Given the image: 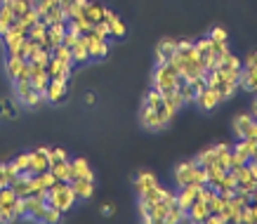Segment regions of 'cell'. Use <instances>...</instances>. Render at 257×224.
Returning <instances> with one entry per match:
<instances>
[{"mask_svg": "<svg viewBox=\"0 0 257 224\" xmlns=\"http://www.w3.org/2000/svg\"><path fill=\"white\" fill-rule=\"evenodd\" d=\"M12 165L17 168V172L22 175V172H26L29 168H31V154H22V156H17L15 161H12Z\"/></svg>", "mask_w": 257, "mask_h": 224, "instance_id": "42", "label": "cell"}, {"mask_svg": "<svg viewBox=\"0 0 257 224\" xmlns=\"http://www.w3.org/2000/svg\"><path fill=\"white\" fill-rule=\"evenodd\" d=\"M26 215V203H24L22 196H17V201L12 203V222H19Z\"/></svg>", "mask_w": 257, "mask_h": 224, "instance_id": "40", "label": "cell"}, {"mask_svg": "<svg viewBox=\"0 0 257 224\" xmlns=\"http://www.w3.org/2000/svg\"><path fill=\"white\" fill-rule=\"evenodd\" d=\"M248 170H250V177L257 182V163L255 161H248Z\"/></svg>", "mask_w": 257, "mask_h": 224, "instance_id": "56", "label": "cell"}, {"mask_svg": "<svg viewBox=\"0 0 257 224\" xmlns=\"http://www.w3.org/2000/svg\"><path fill=\"white\" fill-rule=\"evenodd\" d=\"M31 90H33L31 80H22V78H19V80H15V92H17V97H19V99H22L24 94H29Z\"/></svg>", "mask_w": 257, "mask_h": 224, "instance_id": "44", "label": "cell"}, {"mask_svg": "<svg viewBox=\"0 0 257 224\" xmlns=\"http://www.w3.org/2000/svg\"><path fill=\"white\" fill-rule=\"evenodd\" d=\"M217 149V165L222 170H231V147L229 144H215Z\"/></svg>", "mask_w": 257, "mask_h": 224, "instance_id": "24", "label": "cell"}, {"mask_svg": "<svg viewBox=\"0 0 257 224\" xmlns=\"http://www.w3.org/2000/svg\"><path fill=\"white\" fill-rule=\"evenodd\" d=\"M40 22H45L47 26H50V24H59V22H69V19H66V17H64V12H62V8H59V5H57V8H52V10H47L45 15L40 17Z\"/></svg>", "mask_w": 257, "mask_h": 224, "instance_id": "33", "label": "cell"}, {"mask_svg": "<svg viewBox=\"0 0 257 224\" xmlns=\"http://www.w3.org/2000/svg\"><path fill=\"white\" fill-rule=\"evenodd\" d=\"M62 210L55 208V205H47L45 208V215H43V222L45 224H57V222H62Z\"/></svg>", "mask_w": 257, "mask_h": 224, "instance_id": "39", "label": "cell"}, {"mask_svg": "<svg viewBox=\"0 0 257 224\" xmlns=\"http://www.w3.org/2000/svg\"><path fill=\"white\" fill-rule=\"evenodd\" d=\"M19 101H22L26 108H36V106H40V104L45 101V94H40V92H36V90H31L29 94H24Z\"/></svg>", "mask_w": 257, "mask_h": 224, "instance_id": "36", "label": "cell"}, {"mask_svg": "<svg viewBox=\"0 0 257 224\" xmlns=\"http://www.w3.org/2000/svg\"><path fill=\"white\" fill-rule=\"evenodd\" d=\"M10 175H8V165L5 163H0V186H10Z\"/></svg>", "mask_w": 257, "mask_h": 224, "instance_id": "54", "label": "cell"}, {"mask_svg": "<svg viewBox=\"0 0 257 224\" xmlns=\"http://www.w3.org/2000/svg\"><path fill=\"white\" fill-rule=\"evenodd\" d=\"M158 184V177L154 175V172L149 170H142L135 175V189H137V196H140L142 191H147L149 186H156Z\"/></svg>", "mask_w": 257, "mask_h": 224, "instance_id": "18", "label": "cell"}, {"mask_svg": "<svg viewBox=\"0 0 257 224\" xmlns=\"http://www.w3.org/2000/svg\"><path fill=\"white\" fill-rule=\"evenodd\" d=\"M10 186H12V191H15L17 196L26 198V196L31 193V177H29V175H19V177H17Z\"/></svg>", "mask_w": 257, "mask_h": 224, "instance_id": "26", "label": "cell"}, {"mask_svg": "<svg viewBox=\"0 0 257 224\" xmlns=\"http://www.w3.org/2000/svg\"><path fill=\"white\" fill-rule=\"evenodd\" d=\"M104 12H106V8H104L101 3H97V0H87L85 10H83V15H85L92 24L104 22Z\"/></svg>", "mask_w": 257, "mask_h": 224, "instance_id": "20", "label": "cell"}, {"mask_svg": "<svg viewBox=\"0 0 257 224\" xmlns=\"http://www.w3.org/2000/svg\"><path fill=\"white\" fill-rule=\"evenodd\" d=\"M69 158V154L64 151V149H50V163H59V161H66Z\"/></svg>", "mask_w": 257, "mask_h": 224, "instance_id": "50", "label": "cell"}, {"mask_svg": "<svg viewBox=\"0 0 257 224\" xmlns=\"http://www.w3.org/2000/svg\"><path fill=\"white\" fill-rule=\"evenodd\" d=\"M250 203H257V182L252 186V191H250Z\"/></svg>", "mask_w": 257, "mask_h": 224, "instance_id": "58", "label": "cell"}, {"mask_svg": "<svg viewBox=\"0 0 257 224\" xmlns=\"http://www.w3.org/2000/svg\"><path fill=\"white\" fill-rule=\"evenodd\" d=\"M15 201H17V193L12 191V186H0V208L12 210Z\"/></svg>", "mask_w": 257, "mask_h": 224, "instance_id": "34", "label": "cell"}, {"mask_svg": "<svg viewBox=\"0 0 257 224\" xmlns=\"http://www.w3.org/2000/svg\"><path fill=\"white\" fill-rule=\"evenodd\" d=\"M22 64H24L22 57L8 54V62H5V71H8L10 80H17V76H19V71H22Z\"/></svg>", "mask_w": 257, "mask_h": 224, "instance_id": "29", "label": "cell"}, {"mask_svg": "<svg viewBox=\"0 0 257 224\" xmlns=\"http://www.w3.org/2000/svg\"><path fill=\"white\" fill-rule=\"evenodd\" d=\"M104 22L109 24L111 38H123L125 33H127V26H125V22L116 15V12H113V10L106 8V12H104Z\"/></svg>", "mask_w": 257, "mask_h": 224, "instance_id": "11", "label": "cell"}, {"mask_svg": "<svg viewBox=\"0 0 257 224\" xmlns=\"http://www.w3.org/2000/svg\"><path fill=\"white\" fill-rule=\"evenodd\" d=\"M177 71L172 69V66H168V64H156V69H154V76H151V80H154V85L158 92H168V90H175L177 87Z\"/></svg>", "mask_w": 257, "mask_h": 224, "instance_id": "2", "label": "cell"}, {"mask_svg": "<svg viewBox=\"0 0 257 224\" xmlns=\"http://www.w3.org/2000/svg\"><path fill=\"white\" fill-rule=\"evenodd\" d=\"M31 80V59H24V64H22V71H19V76H17V80ZM15 83V80H12Z\"/></svg>", "mask_w": 257, "mask_h": 224, "instance_id": "52", "label": "cell"}, {"mask_svg": "<svg viewBox=\"0 0 257 224\" xmlns=\"http://www.w3.org/2000/svg\"><path fill=\"white\" fill-rule=\"evenodd\" d=\"M50 172L55 175V179L62 182H73V170H71V161H59V163H50Z\"/></svg>", "mask_w": 257, "mask_h": 224, "instance_id": "16", "label": "cell"}, {"mask_svg": "<svg viewBox=\"0 0 257 224\" xmlns=\"http://www.w3.org/2000/svg\"><path fill=\"white\" fill-rule=\"evenodd\" d=\"M71 170H73V179H94V170L90 168V163L85 158H73L71 161Z\"/></svg>", "mask_w": 257, "mask_h": 224, "instance_id": "17", "label": "cell"}, {"mask_svg": "<svg viewBox=\"0 0 257 224\" xmlns=\"http://www.w3.org/2000/svg\"><path fill=\"white\" fill-rule=\"evenodd\" d=\"M198 163L196 161H182L175 168V184L177 186H184V184H191L194 182V170Z\"/></svg>", "mask_w": 257, "mask_h": 224, "instance_id": "9", "label": "cell"}, {"mask_svg": "<svg viewBox=\"0 0 257 224\" xmlns=\"http://www.w3.org/2000/svg\"><path fill=\"white\" fill-rule=\"evenodd\" d=\"M45 69H47V76L50 78H62V80H69L71 71H73V64L59 62L57 57H50V62L45 64Z\"/></svg>", "mask_w": 257, "mask_h": 224, "instance_id": "8", "label": "cell"}, {"mask_svg": "<svg viewBox=\"0 0 257 224\" xmlns=\"http://www.w3.org/2000/svg\"><path fill=\"white\" fill-rule=\"evenodd\" d=\"M250 161H255V163H257V149L252 151V156H250Z\"/></svg>", "mask_w": 257, "mask_h": 224, "instance_id": "62", "label": "cell"}, {"mask_svg": "<svg viewBox=\"0 0 257 224\" xmlns=\"http://www.w3.org/2000/svg\"><path fill=\"white\" fill-rule=\"evenodd\" d=\"M140 123H142V128H144V130H149V132H161V130H165V128H168V123L161 118V114H158L156 108H149V106H142Z\"/></svg>", "mask_w": 257, "mask_h": 224, "instance_id": "3", "label": "cell"}, {"mask_svg": "<svg viewBox=\"0 0 257 224\" xmlns=\"http://www.w3.org/2000/svg\"><path fill=\"white\" fill-rule=\"evenodd\" d=\"M45 36H47V24L45 22H36L33 26H29V38L36 40L38 45H40V40L45 38Z\"/></svg>", "mask_w": 257, "mask_h": 224, "instance_id": "37", "label": "cell"}, {"mask_svg": "<svg viewBox=\"0 0 257 224\" xmlns=\"http://www.w3.org/2000/svg\"><path fill=\"white\" fill-rule=\"evenodd\" d=\"M248 114H250L252 118H257V94H255V99L250 101V111H248Z\"/></svg>", "mask_w": 257, "mask_h": 224, "instance_id": "57", "label": "cell"}, {"mask_svg": "<svg viewBox=\"0 0 257 224\" xmlns=\"http://www.w3.org/2000/svg\"><path fill=\"white\" fill-rule=\"evenodd\" d=\"M38 47L40 45L36 43V40H31L29 36H26V38H24V43H22V47H19V52H17V57H22V59H31Z\"/></svg>", "mask_w": 257, "mask_h": 224, "instance_id": "32", "label": "cell"}, {"mask_svg": "<svg viewBox=\"0 0 257 224\" xmlns=\"http://www.w3.org/2000/svg\"><path fill=\"white\" fill-rule=\"evenodd\" d=\"M50 57H52V52H50V50H45V47H38V50H36V54L31 57V62L43 64V66H45V64L50 62Z\"/></svg>", "mask_w": 257, "mask_h": 224, "instance_id": "45", "label": "cell"}, {"mask_svg": "<svg viewBox=\"0 0 257 224\" xmlns=\"http://www.w3.org/2000/svg\"><path fill=\"white\" fill-rule=\"evenodd\" d=\"M113 212V205H104V215H111Z\"/></svg>", "mask_w": 257, "mask_h": 224, "instance_id": "61", "label": "cell"}, {"mask_svg": "<svg viewBox=\"0 0 257 224\" xmlns=\"http://www.w3.org/2000/svg\"><path fill=\"white\" fill-rule=\"evenodd\" d=\"M85 5H87V0H71L66 8H62V12H64V17L66 19H71V17H78V15H83V10H85Z\"/></svg>", "mask_w": 257, "mask_h": 224, "instance_id": "31", "label": "cell"}, {"mask_svg": "<svg viewBox=\"0 0 257 224\" xmlns=\"http://www.w3.org/2000/svg\"><path fill=\"white\" fill-rule=\"evenodd\" d=\"M163 104V92H158L156 87H151L147 94H144V106L149 108H158Z\"/></svg>", "mask_w": 257, "mask_h": 224, "instance_id": "38", "label": "cell"}, {"mask_svg": "<svg viewBox=\"0 0 257 224\" xmlns=\"http://www.w3.org/2000/svg\"><path fill=\"white\" fill-rule=\"evenodd\" d=\"M80 40V36L76 31H71V29H66V33H64V38H62V45H66V47H73L76 43Z\"/></svg>", "mask_w": 257, "mask_h": 224, "instance_id": "48", "label": "cell"}, {"mask_svg": "<svg viewBox=\"0 0 257 224\" xmlns=\"http://www.w3.org/2000/svg\"><path fill=\"white\" fill-rule=\"evenodd\" d=\"M245 137H252V139H257V118H252V123H250L248 132H245ZM245 137H243V139H245Z\"/></svg>", "mask_w": 257, "mask_h": 224, "instance_id": "55", "label": "cell"}, {"mask_svg": "<svg viewBox=\"0 0 257 224\" xmlns=\"http://www.w3.org/2000/svg\"><path fill=\"white\" fill-rule=\"evenodd\" d=\"M191 87H194V92H203L205 87H208V83H205V73H201V76H196L194 80H191Z\"/></svg>", "mask_w": 257, "mask_h": 224, "instance_id": "53", "label": "cell"}, {"mask_svg": "<svg viewBox=\"0 0 257 224\" xmlns=\"http://www.w3.org/2000/svg\"><path fill=\"white\" fill-rule=\"evenodd\" d=\"M15 19H17V17H15V12H12V10L5 8V5H0V38L10 31V26L15 24Z\"/></svg>", "mask_w": 257, "mask_h": 224, "instance_id": "27", "label": "cell"}, {"mask_svg": "<svg viewBox=\"0 0 257 224\" xmlns=\"http://www.w3.org/2000/svg\"><path fill=\"white\" fill-rule=\"evenodd\" d=\"M194 104L201 108V111H212V108H217L219 104H222V99H219V92L215 87H205L203 92L196 94Z\"/></svg>", "mask_w": 257, "mask_h": 224, "instance_id": "6", "label": "cell"}, {"mask_svg": "<svg viewBox=\"0 0 257 224\" xmlns=\"http://www.w3.org/2000/svg\"><path fill=\"white\" fill-rule=\"evenodd\" d=\"M179 222H189V212L184 208H179L177 203L172 201L170 208H168V215H165L163 224H179Z\"/></svg>", "mask_w": 257, "mask_h": 224, "instance_id": "21", "label": "cell"}, {"mask_svg": "<svg viewBox=\"0 0 257 224\" xmlns=\"http://www.w3.org/2000/svg\"><path fill=\"white\" fill-rule=\"evenodd\" d=\"M194 47H196V52H198V57H201L203 66H205V62L210 59V54H212V40H210V36H203V38L194 40Z\"/></svg>", "mask_w": 257, "mask_h": 224, "instance_id": "23", "label": "cell"}, {"mask_svg": "<svg viewBox=\"0 0 257 224\" xmlns=\"http://www.w3.org/2000/svg\"><path fill=\"white\" fill-rule=\"evenodd\" d=\"M92 31L97 33V36H101V38H106V40L111 38V33H109V24H106V22H97V24H94V29H92Z\"/></svg>", "mask_w": 257, "mask_h": 224, "instance_id": "51", "label": "cell"}, {"mask_svg": "<svg viewBox=\"0 0 257 224\" xmlns=\"http://www.w3.org/2000/svg\"><path fill=\"white\" fill-rule=\"evenodd\" d=\"M85 43H87V52H90V59H104L109 54V40L97 36L94 31L85 33Z\"/></svg>", "mask_w": 257, "mask_h": 224, "instance_id": "4", "label": "cell"}, {"mask_svg": "<svg viewBox=\"0 0 257 224\" xmlns=\"http://www.w3.org/2000/svg\"><path fill=\"white\" fill-rule=\"evenodd\" d=\"M66 90H69V80H62V78H50V83H47V87H45V101L59 104V101L66 97Z\"/></svg>", "mask_w": 257, "mask_h": 224, "instance_id": "5", "label": "cell"}, {"mask_svg": "<svg viewBox=\"0 0 257 224\" xmlns=\"http://www.w3.org/2000/svg\"><path fill=\"white\" fill-rule=\"evenodd\" d=\"M52 57H57L59 62L73 64V57H71V47H66V45H57L55 50H52Z\"/></svg>", "mask_w": 257, "mask_h": 224, "instance_id": "41", "label": "cell"}, {"mask_svg": "<svg viewBox=\"0 0 257 224\" xmlns=\"http://www.w3.org/2000/svg\"><path fill=\"white\" fill-rule=\"evenodd\" d=\"M250 123H252V116H250L248 111H245V114H238V116L234 118V135H236V137H238V139L245 137V132H248Z\"/></svg>", "mask_w": 257, "mask_h": 224, "instance_id": "25", "label": "cell"}, {"mask_svg": "<svg viewBox=\"0 0 257 224\" xmlns=\"http://www.w3.org/2000/svg\"><path fill=\"white\" fill-rule=\"evenodd\" d=\"M250 208H252V224H257V203H250Z\"/></svg>", "mask_w": 257, "mask_h": 224, "instance_id": "60", "label": "cell"}, {"mask_svg": "<svg viewBox=\"0 0 257 224\" xmlns=\"http://www.w3.org/2000/svg\"><path fill=\"white\" fill-rule=\"evenodd\" d=\"M175 52H177V40L161 38L156 45V64H168V59H170Z\"/></svg>", "mask_w": 257, "mask_h": 224, "instance_id": "12", "label": "cell"}, {"mask_svg": "<svg viewBox=\"0 0 257 224\" xmlns=\"http://www.w3.org/2000/svg\"><path fill=\"white\" fill-rule=\"evenodd\" d=\"M238 90L250 94L257 92V69H241V73H238Z\"/></svg>", "mask_w": 257, "mask_h": 224, "instance_id": "13", "label": "cell"}, {"mask_svg": "<svg viewBox=\"0 0 257 224\" xmlns=\"http://www.w3.org/2000/svg\"><path fill=\"white\" fill-rule=\"evenodd\" d=\"M194 161L198 163V165H203V168H205V165H210V163L217 161V149H215V147L203 149V151H198V156H196Z\"/></svg>", "mask_w": 257, "mask_h": 224, "instance_id": "30", "label": "cell"}, {"mask_svg": "<svg viewBox=\"0 0 257 224\" xmlns=\"http://www.w3.org/2000/svg\"><path fill=\"white\" fill-rule=\"evenodd\" d=\"M19 19H22V24H26V26H33V24L36 22H40V17H38V12H36V10H26V12H24L22 17H19Z\"/></svg>", "mask_w": 257, "mask_h": 224, "instance_id": "47", "label": "cell"}, {"mask_svg": "<svg viewBox=\"0 0 257 224\" xmlns=\"http://www.w3.org/2000/svg\"><path fill=\"white\" fill-rule=\"evenodd\" d=\"M29 170L33 175H40V172L50 170V149L47 147H40L36 151H31V168Z\"/></svg>", "mask_w": 257, "mask_h": 224, "instance_id": "7", "label": "cell"}, {"mask_svg": "<svg viewBox=\"0 0 257 224\" xmlns=\"http://www.w3.org/2000/svg\"><path fill=\"white\" fill-rule=\"evenodd\" d=\"M71 57H73V66H76V64H85V62H90V52H87L85 36H80L78 43L71 47Z\"/></svg>", "mask_w": 257, "mask_h": 224, "instance_id": "22", "label": "cell"}, {"mask_svg": "<svg viewBox=\"0 0 257 224\" xmlns=\"http://www.w3.org/2000/svg\"><path fill=\"white\" fill-rule=\"evenodd\" d=\"M198 189L201 186H196V184H184V186H179V191L175 193V203H177L179 208H184L189 210V205L198 198Z\"/></svg>", "mask_w": 257, "mask_h": 224, "instance_id": "10", "label": "cell"}, {"mask_svg": "<svg viewBox=\"0 0 257 224\" xmlns=\"http://www.w3.org/2000/svg\"><path fill=\"white\" fill-rule=\"evenodd\" d=\"M177 90H179V94H182L184 104H194L196 92H194V87H191V83H182V85H179Z\"/></svg>", "mask_w": 257, "mask_h": 224, "instance_id": "43", "label": "cell"}, {"mask_svg": "<svg viewBox=\"0 0 257 224\" xmlns=\"http://www.w3.org/2000/svg\"><path fill=\"white\" fill-rule=\"evenodd\" d=\"M219 66L222 69H229V71H241L243 69V64H241V59L236 57V54H231V50L222 57V62H219Z\"/></svg>", "mask_w": 257, "mask_h": 224, "instance_id": "35", "label": "cell"}, {"mask_svg": "<svg viewBox=\"0 0 257 224\" xmlns=\"http://www.w3.org/2000/svg\"><path fill=\"white\" fill-rule=\"evenodd\" d=\"M189 222H196V224H203L210 215V210H208V203L201 201V198H196L191 205H189Z\"/></svg>", "mask_w": 257, "mask_h": 224, "instance_id": "15", "label": "cell"}, {"mask_svg": "<svg viewBox=\"0 0 257 224\" xmlns=\"http://www.w3.org/2000/svg\"><path fill=\"white\" fill-rule=\"evenodd\" d=\"M78 201L76 198V193H73V189H71L69 182H62V179H57L55 184L47 189L45 193V203L47 205H55V208H59L62 212H69L71 208H73V203Z\"/></svg>", "mask_w": 257, "mask_h": 224, "instance_id": "1", "label": "cell"}, {"mask_svg": "<svg viewBox=\"0 0 257 224\" xmlns=\"http://www.w3.org/2000/svg\"><path fill=\"white\" fill-rule=\"evenodd\" d=\"M243 69H257V50H252V52H248L245 57L241 59Z\"/></svg>", "mask_w": 257, "mask_h": 224, "instance_id": "49", "label": "cell"}, {"mask_svg": "<svg viewBox=\"0 0 257 224\" xmlns=\"http://www.w3.org/2000/svg\"><path fill=\"white\" fill-rule=\"evenodd\" d=\"M69 29L71 31H76L78 36H85V33H90L94 29V24L90 22L85 15H78V17H71L69 19Z\"/></svg>", "mask_w": 257, "mask_h": 224, "instance_id": "19", "label": "cell"}, {"mask_svg": "<svg viewBox=\"0 0 257 224\" xmlns=\"http://www.w3.org/2000/svg\"><path fill=\"white\" fill-rule=\"evenodd\" d=\"M71 184V189H73V193H76V198H92L94 196V179H83V177H78V179H73V182H69Z\"/></svg>", "mask_w": 257, "mask_h": 224, "instance_id": "14", "label": "cell"}, {"mask_svg": "<svg viewBox=\"0 0 257 224\" xmlns=\"http://www.w3.org/2000/svg\"><path fill=\"white\" fill-rule=\"evenodd\" d=\"M85 104H87V106H92V104H94V94L92 92L85 94Z\"/></svg>", "mask_w": 257, "mask_h": 224, "instance_id": "59", "label": "cell"}, {"mask_svg": "<svg viewBox=\"0 0 257 224\" xmlns=\"http://www.w3.org/2000/svg\"><path fill=\"white\" fill-rule=\"evenodd\" d=\"M163 104H168V106H170L172 111H179L182 106H187V104H184V99H182V94H179L177 87H175V90H168V92H163Z\"/></svg>", "mask_w": 257, "mask_h": 224, "instance_id": "28", "label": "cell"}, {"mask_svg": "<svg viewBox=\"0 0 257 224\" xmlns=\"http://www.w3.org/2000/svg\"><path fill=\"white\" fill-rule=\"evenodd\" d=\"M208 36H210V40H215V43H229V36H226V31L222 26H212V31L208 33Z\"/></svg>", "mask_w": 257, "mask_h": 224, "instance_id": "46", "label": "cell"}]
</instances>
